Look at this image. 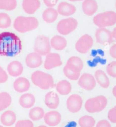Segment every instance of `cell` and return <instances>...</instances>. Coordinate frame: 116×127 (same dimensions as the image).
<instances>
[{
	"label": "cell",
	"instance_id": "46",
	"mask_svg": "<svg viewBox=\"0 0 116 127\" xmlns=\"http://www.w3.org/2000/svg\"></svg>",
	"mask_w": 116,
	"mask_h": 127
},
{
	"label": "cell",
	"instance_id": "12",
	"mask_svg": "<svg viewBox=\"0 0 116 127\" xmlns=\"http://www.w3.org/2000/svg\"><path fill=\"white\" fill-rule=\"evenodd\" d=\"M62 65L60 56L58 53L50 52L46 56L44 64L45 69L50 70Z\"/></svg>",
	"mask_w": 116,
	"mask_h": 127
},
{
	"label": "cell",
	"instance_id": "43",
	"mask_svg": "<svg viewBox=\"0 0 116 127\" xmlns=\"http://www.w3.org/2000/svg\"><path fill=\"white\" fill-rule=\"evenodd\" d=\"M70 1H72V2H75V1H82L83 0H69Z\"/></svg>",
	"mask_w": 116,
	"mask_h": 127
},
{
	"label": "cell",
	"instance_id": "40",
	"mask_svg": "<svg viewBox=\"0 0 116 127\" xmlns=\"http://www.w3.org/2000/svg\"><path fill=\"white\" fill-rule=\"evenodd\" d=\"M109 54L112 58L116 59V44L112 45L110 48Z\"/></svg>",
	"mask_w": 116,
	"mask_h": 127
},
{
	"label": "cell",
	"instance_id": "42",
	"mask_svg": "<svg viewBox=\"0 0 116 127\" xmlns=\"http://www.w3.org/2000/svg\"><path fill=\"white\" fill-rule=\"evenodd\" d=\"M112 92H113V94L114 96L116 98V85L113 88Z\"/></svg>",
	"mask_w": 116,
	"mask_h": 127
},
{
	"label": "cell",
	"instance_id": "28",
	"mask_svg": "<svg viewBox=\"0 0 116 127\" xmlns=\"http://www.w3.org/2000/svg\"><path fill=\"white\" fill-rule=\"evenodd\" d=\"M44 110L40 107H35L32 108L29 112V115L30 119L34 121H39L42 119L45 115Z\"/></svg>",
	"mask_w": 116,
	"mask_h": 127
},
{
	"label": "cell",
	"instance_id": "7",
	"mask_svg": "<svg viewBox=\"0 0 116 127\" xmlns=\"http://www.w3.org/2000/svg\"><path fill=\"white\" fill-rule=\"evenodd\" d=\"M78 26V22L76 19L69 17L63 19L58 22L57 30L59 34L66 35L74 31Z\"/></svg>",
	"mask_w": 116,
	"mask_h": 127
},
{
	"label": "cell",
	"instance_id": "20",
	"mask_svg": "<svg viewBox=\"0 0 116 127\" xmlns=\"http://www.w3.org/2000/svg\"><path fill=\"white\" fill-rule=\"evenodd\" d=\"M9 74L12 77H18L22 74L24 68L22 64L18 61L11 62L7 66Z\"/></svg>",
	"mask_w": 116,
	"mask_h": 127
},
{
	"label": "cell",
	"instance_id": "17",
	"mask_svg": "<svg viewBox=\"0 0 116 127\" xmlns=\"http://www.w3.org/2000/svg\"><path fill=\"white\" fill-rule=\"evenodd\" d=\"M82 7L85 14L87 16H92L98 10V3L96 0H84Z\"/></svg>",
	"mask_w": 116,
	"mask_h": 127
},
{
	"label": "cell",
	"instance_id": "18",
	"mask_svg": "<svg viewBox=\"0 0 116 127\" xmlns=\"http://www.w3.org/2000/svg\"><path fill=\"white\" fill-rule=\"evenodd\" d=\"M30 84L28 79L25 77H19L16 79L13 83L15 90L19 93H24L28 91Z\"/></svg>",
	"mask_w": 116,
	"mask_h": 127
},
{
	"label": "cell",
	"instance_id": "22",
	"mask_svg": "<svg viewBox=\"0 0 116 127\" xmlns=\"http://www.w3.org/2000/svg\"><path fill=\"white\" fill-rule=\"evenodd\" d=\"M65 65L69 69L79 72H81L84 68V63L81 59L76 56L70 57Z\"/></svg>",
	"mask_w": 116,
	"mask_h": 127
},
{
	"label": "cell",
	"instance_id": "19",
	"mask_svg": "<svg viewBox=\"0 0 116 127\" xmlns=\"http://www.w3.org/2000/svg\"><path fill=\"white\" fill-rule=\"evenodd\" d=\"M45 103L48 108L55 109L57 108L59 105V98L55 92L50 91L45 96Z\"/></svg>",
	"mask_w": 116,
	"mask_h": 127
},
{
	"label": "cell",
	"instance_id": "44",
	"mask_svg": "<svg viewBox=\"0 0 116 127\" xmlns=\"http://www.w3.org/2000/svg\"><path fill=\"white\" fill-rule=\"evenodd\" d=\"M38 127H47V126H45V125H40V126H38Z\"/></svg>",
	"mask_w": 116,
	"mask_h": 127
},
{
	"label": "cell",
	"instance_id": "13",
	"mask_svg": "<svg viewBox=\"0 0 116 127\" xmlns=\"http://www.w3.org/2000/svg\"><path fill=\"white\" fill-rule=\"evenodd\" d=\"M61 114L56 111H51L45 114L44 119L45 123L50 126L54 127L58 125L61 121Z\"/></svg>",
	"mask_w": 116,
	"mask_h": 127
},
{
	"label": "cell",
	"instance_id": "1",
	"mask_svg": "<svg viewBox=\"0 0 116 127\" xmlns=\"http://www.w3.org/2000/svg\"><path fill=\"white\" fill-rule=\"evenodd\" d=\"M22 44L20 38L10 32L0 33V56L13 57L21 53Z\"/></svg>",
	"mask_w": 116,
	"mask_h": 127
},
{
	"label": "cell",
	"instance_id": "15",
	"mask_svg": "<svg viewBox=\"0 0 116 127\" xmlns=\"http://www.w3.org/2000/svg\"><path fill=\"white\" fill-rule=\"evenodd\" d=\"M40 0H23L22 6L24 11L29 15H32L40 7Z\"/></svg>",
	"mask_w": 116,
	"mask_h": 127
},
{
	"label": "cell",
	"instance_id": "8",
	"mask_svg": "<svg viewBox=\"0 0 116 127\" xmlns=\"http://www.w3.org/2000/svg\"><path fill=\"white\" fill-rule=\"evenodd\" d=\"M93 44L92 37L88 34H84L80 37L75 44L76 50L80 54H85L92 48Z\"/></svg>",
	"mask_w": 116,
	"mask_h": 127
},
{
	"label": "cell",
	"instance_id": "16",
	"mask_svg": "<svg viewBox=\"0 0 116 127\" xmlns=\"http://www.w3.org/2000/svg\"><path fill=\"white\" fill-rule=\"evenodd\" d=\"M58 14L64 16H69L74 15L76 11V7L73 4L62 1L59 3L57 7Z\"/></svg>",
	"mask_w": 116,
	"mask_h": 127
},
{
	"label": "cell",
	"instance_id": "2",
	"mask_svg": "<svg viewBox=\"0 0 116 127\" xmlns=\"http://www.w3.org/2000/svg\"><path fill=\"white\" fill-rule=\"evenodd\" d=\"M39 26V21L34 17L20 16L14 21L13 27L17 32L24 33L36 29Z\"/></svg>",
	"mask_w": 116,
	"mask_h": 127
},
{
	"label": "cell",
	"instance_id": "33",
	"mask_svg": "<svg viewBox=\"0 0 116 127\" xmlns=\"http://www.w3.org/2000/svg\"><path fill=\"white\" fill-rule=\"evenodd\" d=\"M11 20L7 14L0 13V29H6L10 27Z\"/></svg>",
	"mask_w": 116,
	"mask_h": 127
},
{
	"label": "cell",
	"instance_id": "6",
	"mask_svg": "<svg viewBox=\"0 0 116 127\" xmlns=\"http://www.w3.org/2000/svg\"><path fill=\"white\" fill-rule=\"evenodd\" d=\"M51 50V46L49 37L44 35L37 36L34 41V52L41 56H45L50 53Z\"/></svg>",
	"mask_w": 116,
	"mask_h": 127
},
{
	"label": "cell",
	"instance_id": "23",
	"mask_svg": "<svg viewBox=\"0 0 116 127\" xmlns=\"http://www.w3.org/2000/svg\"><path fill=\"white\" fill-rule=\"evenodd\" d=\"M94 78L96 82L101 87L107 89L110 85V80L105 73L101 69H98L95 72Z\"/></svg>",
	"mask_w": 116,
	"mask_h": 127
},
{
	"label": "cell",
	"instance_id": "35",
	"mask_svg": "<svg viewBox=\"0 0 116 127\" xmlns=\"http://www.w3.org/2000/svg\"><path fill=\"white\" fill-rule=\"evenodd\" d=\"M15 127H34L32 121L28 119L21 120L16 122Z\"/></svg>",
	"mask_w": 116,
	"mask_h": 127
},
{
	"label": "cell",
	"instance_id": "30",
	"mask_svg": "<svg viewBox=\"0 0 116 127\" xmlns=\"http://www.w3.org/2000/svg\"><path fill=\"white\" fill-rule=\"evenodd\" d=\"M17 6L16 0H0V10L11 11Z\"/></svg>",
	"mask_w": 116,
	"mask_h": 127
},
{
	"label": "cell",
	"instance_id": "36",
	"mask_svg": "<svg viewBox=\"0 0 116 127\" xmlns=\"http://www.w3.org/2000/svg\"><path fill=\"white\" fill-rule=\"evenodd\" d=\"M108 117L109 120L112 123H116V105L108 112Z\"/></svg>",
	"mask_w": 116,
	"mask_h": 127
},
{
	"label": "cell",
	"instance_id": "14",
	"mask_svg": "<svg viewBox=\"0 0 116 127\" xmlns=\"http://www.w3.org/2000/svg\"><path fill=\"white\" fill-rule=\"evenodd\" d=\"M26 63L27 66L30 68H38L43 64L42 56L35 52L29 53L26 59Z\"/></svg>",
	"mask_w": 116,
	"mask_h": 127
},
{
	"label": "cell",
	"instance_id": "45",
	"mask_svg": "<svg viewBox=\"0 0 116 127\" xmlns=\"http://www.w3.org/2000/svg\"><path fill=\"white\" fill-rule=\"evenodd\" d=\"M0 127H3V126H2V125H0Z\"/></svg>",
	"mask_w": 116,
	"mask_h": 127
},
{
	"label": "cell",
	"instance_id": "3",
	"mask_svg": "<svg viewBox=\"0 0 116 127\" xmlns=\"http://www.w3.org/2000/svg\"><path fill=\"white\" fill-rule=\"evenodd\" d=\"M31 79L36 86L43 90H47L55 87L52 76L42 71L37 70L33 72Z\"/></svg>",
	"mask_w": 116,
	"mask_h": 127
},
{
	"label": "cell",
	"instance_id": "31",
	"mask_svg": "<svg viewBox=\"0 0 116 127\" xmlns=\"http://www.w3.org/2000/svg\"><path fill=\"white\" fill-rule=\"evenodd\" d=\"M79 124L80 127H93L95 125V120L92 116L85 115L79 120Z\"/></svg>",
	"mask_w": 116,
	"mask_h": 127
},
{
	"label": "cell",
	"instance_id": "21",
	"mask_svg": "<svg viewBox=\"0 0 116 127\" xmlns=\"http://www.w3.org/2000/svg\"><path fill=\"white\" fill-rule=\"evenodd\" d=\"M50 43L51 47L58 51L63 50L67 45V41L66 39L59 35L53 36L50 40Z\"/></svg>",
	"mask_w": 116,
	"mask_h": 127
},
{
	"label": "cell",
	"instance_id": "25",
	"mask_svg": "<svg viewBox=\"0 0 116 127\" xmlns=\"http://www.w3.org/2000/svg\"><path fill=\"white\" fill-rule=\"evenodd\" d=\"M35 98L34 95L30 93H26L21 95L19 99L21 106L25 109L31 108L34 105Z\"/></svg>",
	"mask_w": 116,
	"mask_h": 127
},
{
	"label": "cell",
	"instance_id": "29",
	"mask_svg": "<svg viewBox=\"0 0 116 127\" xmlns=\"http://www.w3.org/2000/svg\"><path fill=\"white\" fill-rule=\"evenodd\" d=\"M12 98L10 95L6 92L0 93V112L4 110L10 106Z\"/></svg>",
	"mask_w": 116,
	"mask_h": 127
},
{
	"label": "cell",
	"instance_id": "10",
	"mask_svg": "<svg viewBox=\"0 0 116 127\" xmlns=\"http://www.w3.org/2000/svg\"><path fill=\"white\" fill-rule=\"evenodd\" d=\"M83 101L82 97L77 94L70 95L66 101L67 108L70 112L76 113L82 108Z\"/></svg>",
	"mask_w": 116,
	"mask_h": 127
},
{
	"label": "cell",
	"instance_id": "37",
	"mask_svg": "<svg viewBox=\"0 0 116 127\" xmlns=\"http://www.w3.org/2000/svg\"><path fill=\"white\" fill-rule=\"evenodd\" d=\"M8 79V75L5 70L0 66V83L2 84L6 82Z\"/></svg>",
	"mask_w": 116,
	"mask_h": 127
},
{
	"label": "cell",
	"instance_id": "38",
	"mask_svg": "<svg viewBox=\"0 0 116 127\" xmlns=\"http://www.w3.org/2000/svg\"><path fill=\"white\" fill-rule=\"evenodd\" d=\"M96 127H112V126L108 121L105 119H103L98 122Z\"/></svg>",
	"mask_w": 116,
	"mask_h": 127
},
{
	"label": "cell",
	"instance_id": "41",
	"mask_svg": "<svg viewBox=\"0 0 116 127\" xmlns=\"http://www.w3.org/2000/svg\"><path fill=\"white\" fill-rule=\"evenodd\" d=\"M112 34L113 38L116 40V27L113 29V32H112Z\"/></svg>",
	"mask_w": 116,
	"mask_h": 127
},
{
	"label": "cell",
	"instance_id": "32",
	"mask_svg": "<svg viewBox=\"0 0 116 127\" xmlns=\"http://www.w3.org/2000/svg\"><path fill=\"white\" fill-rule=\"evenodd\" d=\"M63 73L64 75L69 79L71 80H77L80 76L81 72L75 71L71 69H69L65 65L63 67Z\"/></svg>",
	"mask_w": 116,
	"mask_h": 127
},
{
	"label": "cell",
	"instance_id": "5",
	"mask_svg": "<svg viewBox=\"0 0 116 127\" xmlns=\"http://www.w3.org/2000/svg\"><path fill=\"white\" fill-rule=\"evenodd\" d=\"M108 104V99L103 95H99L88 99L85 103V109L90 113L103 111Z\"/></svg>",
	"mask_w": 116,
	"mask_h": 127
},
{
	"label": "cell",
	"instance_id": "24",
	"mask_svg": "<svg viewBox=\"0 0 116 127\" xmlns=\"http://www.w3.org/2000/svg\"><path fill=\"white\" fill-rule=\"evenodd\" d=\"M0 120L2 125L9 127L15 123L16 120V116L13 111L7 110L1 114Z\"/></svg>",
	"mask_w": 116,
	"mask_h": 127
},
{
	"label": "cell",
	"instance_id": "34",
	"mask_svg": "<svg viewBox=\"0 0 116 127\" xmlns=\"http://www.w3.org/2000/svg\"><path fill=\"white\" fill-rule=\"evenodd\" d=\"M106 71L110 76L116 78V61L108 64L106 67Z\"/></svg>",
	"mask_w": 116,
	"mask_h": 127
},
{
	"label": "cell",
	"instance_id": "27",
	"mask_svg": "<svg viewBox=\"0 0 116 127\" xmlns=\"http://www.w3.org/2000/svg\"><path fill=\"white\" fill-rule=\"evenodd\" d=\"M56 89L61 95H67L71 92L72 85L68 81L62 80L57 83L56 86Z\"/></svg>",
	"mask_w": 116,
	"mask_h": 127
},
{
	"label": "cell",
	"instance_id": "4",
	"mask_svg": "<svg viewBox=\"0 0 116 127\" xmlns=\"http://www.w3.org/2000/svg\"><path fill=\"white\" fill-rule=\"evenodd\" d=\"M93 22L99 28L113 26L116 24V13L109 11L98 14L93 17Z\"/></svg>",
	"mask_w": 116,
	"mask_h": 127
},
{
	"label": "cell",
	"instance_id": "11",
	"mask_svg": "<svg viewBox=\"0 0 116 127\" xmlns=\"http://www.w3.org/2000/svg\"><path fill=\"white\" fill-rule=\"evenodd\" d=\"M78 85L85 90L91 91L93 90L96 87V81L94 76L92 74L85 73L79 77Z\"/></svg>",
	"mask_w": 116,
	"mask_h": 127
},
{
	"label": "cell",
	"instance_id": "47",
	"mask_svg": "<svg viewBox=\"0 0 116 127\" xmlns=\"http://www.w3.org/2000/svg\"></svg>",
	"mask_w": 116,
	"mask_h": 127
},
{
	"label": "cell",
	"instance_id": "9",
	"mask_svg": "<svg viewBox=\"0 0 116 127\" xmlns=\"http://www.w3.org/2000/svg\"><path fill=\"white\" fill-rule=\"evenodd\" d=\"M96 42L101 45L111 44L114 42L112 32L106 28H99L95 32Z\"/></svg>",
	"mask_w": 116,
	"mask_h": 127
},
{
	"label": "cell",
	"instance_id": "39",
	"mask_svg": "<svg viewBox=\"0 0 116 127\" xmlns=\"http://www.w3.org/2000/svg\"><path fill=\"white\" fill-rule=\"evenodd\" d=\"M45 5L48 7H53L56 5L58 0H43Z\"/></svg>",
	"mask_w": 116,
	"mask_h": 127
},
{
	"label": "cell",
	"instance_id": "26",
	"mask_svg": "<svg viewBox=\"0 0 116 127\" xmlns=\"http://www.w3.org/2000/svg\"><path fill=\"white\" fill-rule=\"evenodd\" d=\"M58 14V11L55 9L48 7L43 12V20L47 23H52L57 19Z\"/></svg>",
	"mask_w": 116,
	"mask_h": 127
}]
</instances>
